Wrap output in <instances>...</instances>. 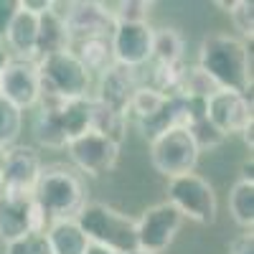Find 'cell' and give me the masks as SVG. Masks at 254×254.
Listing matches in <instances>:
<instances>
[{
	"instance_id": "1",
	"label": "cell",
	"mask_w": 254,
	"mask_h": 254,
	"mask_svg": "<svg viewBox=\"0 0 254 254\" xmlns=\"http://www.w3.org/2000/svg\"><path fill=\"white\" fill-rule=\"evenodd\" d=\"M198 69L224 92H252V54L237 36L208 33L198 49Z\"/></svg>"
},
{
	"instance_id": "2",
	"label": "cell",
	"mask_w": 254,
	"mask_h": 254,
	"mask_svg": "<svg viewBox=\"0 0 254 254\" xmlns=\"http://www.w3.org/2000/svg\"><path fill=\"white\" fill-rule=\"evenodd\" d=\"M33 203L44 211V216L51 221L76 219L89 198L87 181L74 165L66 163H49L41 168V176L33 186Z\"/></svg>"
},
{
	"instance_id": "3",
	"label": "cell",
	"mask_w": 254,
	"mask_h": 254,
	"mask_svg": "<svg viewBox=\"0 0 254 254\" xmlns=\"http://www.w3.org/2000/svg\"><path fill=\"white\" fill-rule=\"evenodd\" d=\"M74 221L79 224V229L84 231V237H87L89 244H99V247L117 252V254L137 252L135 219L107 206V203L87 201Z\"/></svg>"
},
{
	"instance_id": "4",
	"label": "cell",
	"mask_w": 254,
	"mask_h": 254,
	"mask_svg": "<svg viewBox=\"0 0 254 254\" xmlns=\"http://www.w3.org/2000/svg\"><path fill=\"white\" fill-rule=\"evenodd\" d=\"M38 79H41V97L46 99H79L92 97V74L79 64L71 51H61L54 56H44L36 61Z\"/></svg>"
},
{
	"instance_id": "5",
	"label": "cell",
	"mask_w": 254,
	"mask_h": 254,
	"mask_svg": "<svg viewBox=\"0 0 254 254\" xmlns=\"http://www.w3.org/2000/svg\"><path fill=\"white\" fill-rule=\"evenodd\" d=\"M168 203H173L183 219L211 226L219 214L216 190L198 173H186L168 181Z\"/></svg>"
},
{
	"instance_id": "6",
	"label": "cell",
	"mask_w": 254,
	"mask_h": 254,
	"mask_svg": "<svg viewBox=\"0 0 254 254\" xmlns=\"http://www.w3.org/2000/svg\"><path fill=\"white\" fill-rule=\"evenodd\" d=\"M198 158H201V150L196 147L193 137L188 135L186 127H173V130H165L163 135L150 140L153 168L168 181L193 173L198 165Z\"/></svg>"
},
{
	"instance_id": "7",
	"label": "cell",
	"mask_w": 254,
	"mask_h": 254,
	"mask_svg": "<svg viewBox=\"0 0 254 254\" xmlns=\"http://www.w3.org/2000/svg\"><path fill=\"white\" fill-rule=\"evenodd\" d=\"M46 224H49V219L33 203L31 193L0 188V239L5 244L31 234V231L44 234Z\"/></svg>"
},
{
	"instance_id": "8",
	"label": "cell",
	"mask_w": 254,
	"mask_h": 254,
	"mask_svg": "<svg viewBox=\"0 0 254 254\" xmlns=\"http://www.w3.org/2000/svg\"><path fill=\"white\" fill-rule=\"evenodd\" d=\"M183 216L181 211L168 203L160 201L150 208L142 211V216L135 219V229H137V252L145 254H163L171 247L178 237V231L183 226Z\"/></svg>"
},
{
	"instance_id": "9",
	"label": "cell",
	"mask_w": 254,
	"mask_h": 254,
	"mask_svg": "<svg viewBox=\"0 0 254 254\" xmlns=\"http://www.w3.org/2000/svg\"><path fill=\"white\" fill-rule=\"evenodd\" d=\"M206 120L216 130L229 135H242L247 127L254 125V107H252V92H224L219 89L206 99Z\"/></svg>"
},
{
	"instance_id": "10",
	"label": "cell",
	"mask_w": 254,
	"mask_h": 254,
	"mask_svg": "<svg viewBox=\"0 0 254 254\" xmlns=\"http://www.w3.org/2000/svg\"><path fill=\"white\" fill-rule=\"evenodd\" d=\"M66 153L74 163V168L84 176H102V173H110L112 168L117 165V158H120V145H115L110 137H104L94 130L84 132L74 140H69L66 145Z\"/></svg>"
},
{
	"instance_id": "11",
	"label": "cell",
	"mask_w": 254,
	"mask_h": 254,
	"mask_svg": "<svg viewBox=\"0 0 254 254\" xmlns=\"http://www.w3.org/2000/svg\"><path fill=\"white\" fill-rule=\"evenodd\" d=\"M112 59L120 66L137 69L150 61L153 51V26L150 23H115L110 33Z\"/></svg>"
},
{
	"instance_id": "12",
	"label": "cell",
	"mask_w": 254,
	"mask_h": 254,
	"mask_svg": "<svg viewBox=\"0 0 254 254\" xmlns=\"http://www.w3.org/2000/svg\"><path fill=\"white\" fill-rule=\"evenodd\" d=\"M0 97L15 104L20 112L36 107L41 99V79H38L36 61L10 59L3 74H0Z\"/></svg>"
},
{
	"instance_id": "13",
	"label": "cell",
	"mask_w": 254,
	"mask_h": 254,
	"mask_svg": "<svg viewBox=\"0 0 254 254\" xmlns=\"http://www.w3.org/2000/svg\"><path fill=\"white\" fill-rule=\"evenodd\" d=\"M41 155L31 145H13L0 155V171H3V188L33 193V186L41 176Z\"/></svg>"
},
{
	"instance_id": "14",
	"label": "cell",
	"mask_w": 254,
	"mask_h": 254,
	"mask_svg": "<svg viewBox=\"0 0 254 254\" xmlns=\"http://www.w3.org/2000/svg\"><path fill=\"white\" fill-rule=\"evenodd\" d=\"M64 13H56L64 18V26L69 31L71 44L84 38H110L115 23L112 18L102 10L99 3H64Z\"/></svg>"
},
{
	"instance_id": "15",
	"label": "cell",
	"mask_w": 254,
	"mask_h": 254,
	"mask_svg": "<svg viewBox=\"0 0 254 254\" xmlns=\"http://www.w3.org/2000/svg\"><path fill=\"white\" fill-rule=\"evenodd\" d=\"M137 87H140V81H137L135 69L112 64L110 69H104L99 74V84H97V92L92 99L104 104L107 110L127 117V107H130V99H132Z\"/></svg>"
},
{
	"instance_id": "16",
	"label": "cell",
	"mask_w": 254,
	"mask_h": 254,
	"mask_svg": "<svg viewBox=\"0 0 254 254\" xmlns=\"http://www.w3.org/2000/svg\"><path fill=\"white\" fill-rule=\"evenodd\" d=\"M59 107H61V99H46L41 97L38 99V112L33 117V135L36 140L51 147V150H61V147L69 145V137L61 127V117H59Z\"/></svg>"
},
{
	"instance_id": "17",
	"label": "cell",
	"mask_w": 254,
	"mask_h": 254,
	"mask_svg": "<svg viewBox=\"0 0 254 254\" xmlns=\"http://www.w3.org/2000/svg\"><path fill=\"white\" fill-rule=\"evenodd\" d=\"M54 3V0H51ZM71 38L64 26V18L56 15L51 8L38 15V33H36V61L44 56H54L61 51H69Z\"/></svg>"
},
{
	"instance_id": "18",
	"label": "cell",
	"mask_w": 254,
	"mask_h": 254,
	"mask_svg": "<svg viewBox=\"0 0 254 254\" xmlns=\"http://www.w3.org/2000/svg\"><path fill=\"white\" fill-rule=\"evenodd\" d=\"M36 33H38V15L20 8L5 33V41H8L10 51L18 54V59L36 61Z\"/></svg>"
},
{
	"instance_id": "19",
	"label": "cell",
	"mask_w": 254,
	"mask_h": 254,
	"mask_svg": "<svg viewBox=\"0 0 254 254\" xmlns=\"http://www.w3.org/2000/svg\"><path fill=\"white\" fill-rule=\"evenodd\" d=\"M51 254H84L89 247L84 231L79 229V224L74 219H61V221H51L49 229L44 231Z\"/></svg>"
},
{
	"instance_id": "20",
	"label": "cell",
	"mask_w": 254,
	"mask_h": 254,
	"mask_svg": "<svg viewBox=\"0 0 254 254\" xmlns=\"http://www.w3.org/2000/svg\"><path fill=\"white\" fill-rule=\"evenodd\" d=\"M69 51L79 59V64L89 74H102L104 69H110L115 59H112V49H110V38H84V41H74L69 46Z\"/></svg>"
},
{
	"instance_id": "21",
	"label": "cell",
	"mask_w": 254,
	"mask_h": 254,
	"mask_svg": "<svg viewBox=\"0 0 254 254\" xmlns=\"http://www.w3.org/2000/svg\"><path fill=\"white\" fill-rule=\"evenodd\" d=\"M183 36L178 28H153V51L150 61L155 66H181L183 64Z\"/></svg>"
},
{
	"instance_id": "22",
	"label": "cell",
	"mask_w": 254,
	"mask_h": 254,
	"mask_svg": "<svg viewBox=\"0 0 254 254\" xmlns=\"http://www.w3.org/2000/svg\"><path fill=\"white\" fill-rule=\"evenodd\" d=\"M61 127L69 140L84 135L92 130V97H79V99H66L59 107Z\"/></svg>"
},
{
	"instance_id": "23",
	"label": "cell",
	"mask_w": 254,
	"mask_h": 254,
	"mask_svg": "<svg viewBox=\"0 0 254 254\" xmlns=\"http://www.w3.org/2000/svg\"><path fill=\"white\" fill-rule=\"evenodd\" d=\"M229 211H231V219H234L244 231H252V224H254V181L239 178L231 186Z\"/></svg>"
},
{
	"instance_id": "24",
	"label": "cell",
	"mask_w": 254,
	"mask_h": 254,
	"mask_svg": "<svg viewBox=\"0 0 254 254\" xmlns=\"http://www.w3.org/2000/svg\"><path fill=\"white\" fill-rule=\"evenodd\" d=\"M92 130L110 137L115 145H120L125 140V132H127V117L107 110L104 104L92 99Z\"/></svg>"
},
{
	"instance_id": "25",
	"label": "cell",
	"mask_w": 254,
	"mask_h": 254,
	"mask_svg": "<svg viewBox=\"0 0 254 254\" xmlns=\"http://www.w3.org/2000/svg\"><path fill=\"white\" fill-rule=\"evenodd\" d=\"M102 10L112 18V23H147L153 3L145 0H120V3H99Z\"/></svg>"
},
{
	"instance_id": "26",
	"label": "cell",
	"mask_w": 254,
	"mask_h": 254,
	"mask_svg": "<svg viewBox=\"0 0 254 254\" xmlns=\"http://www.w3.org/2000/svg\"><path fill=\"white\" fill-rule=\"evenodd\" d=\"M23 132V112L0 97V150H10Z\"/></svg>"
},
{
	"instance_id": "27",
	"label": "cell",
	"mask_w": 254,
	"mask_h": 254,
	"mask_svg": "<svg viewBox=\"0 0 254 254\" xmlns=\"http://www.w3.org/2000/svg\"><path fill=\"white\" fill-rule=\"evenodd\" d=\"M219 87L206 71H201L198 66H186L183 74H181V81H178V92L176 94H183V97H201V99H208L211 94H216Z\"/></svg>"
},
{
	"instance_id": "28",
	"label": "cell",
	"mask_w": 254,
	"mask_h": 254,
	"mask_svg": "<svg viewBox=\"0 0 254 254\" xmlns=\"http://www.w3.org/2000/svg\"><path fill=\"white\" fill-rule=\"evenodd\" d=\"M163 99H165V94H160V92H155V89H150V87H140L135 89V94H132V99H130V107H127V117H135V122H140V120H145V117H150L160 104H163Z\"/></svg>"
},
{
	"instance_id": "29",
	"label": "cell",
	"mask_w": 254,
	"mask_h": 254,
	"mask_svg": "<svg viewBox=\"0 0 254 254\" xmlns=\"http://www.w3.org/2000/svg\"><path fill=\"white\" fill-rule=\"evenodd\" d=\"M231 15V23L242 33V38H254V3L252 0H237V3H219Z\"/></svg>"
},
{
	"instance_id": "30",
	"label": "cell",
	"mask_w": 254,
	"mask_h": 254,
	"mask_svg": "<svg viewBox=\"0 0 254 254\" xmlns=\"http://www.w3.org/2000/svg\"><path fill=\"white\" fill-rule=\"evenodd\" d=\"M186 130H188L190 137H193V142H196L198 150H211V147H219V145L226 140V137H224V135H221V132H219L206 117L198 120V122H193V125H188Z\"/></svg>"
},
{
	"instance_id": "31",
	"label": "cell",
	"mask_w": 254,
	"mask_h": 254,
	"mask_svg": "<svg viewBox=\"0 0 254 254\" xmlns=\"http://www.w3.org/2000/svg\"><path fill=\"white\" fill-rule=\"evenodd\" d=\"M5 254H51L49 249V242H46V234H31L20 237V239H13L5 244Z\"/></svg>"
},
{
	"instance_id": "32",
	"label": "cell",
	"mask_w": 254,
	"mask_h": 254,
	"mask_svg": "<svg viewBox=\"0 0 254 254\" xmlns=\"http://www.w3.org/2000/svg\"><path fill=\"white\" fill-rule=\"evenodd\" d=\"M18 10H20V0H0V38H5Z\"/></svg>"
},
{
	"instance_id": "33",
	"label": "cell",
	"mask_w": 254,
	"mask_h": 254,
	"mask_svg": "<svg viewBox=\"0 0 254 254\" xmlns=\"http://www.w3.org/2000/svg\"><path fill=\"white\" fill-rule=\"evenodd\" d=\"M229 254H254V234L252 231H244L237 239H231Z\"/></svg>"
},
{
	"instance_id": "34",
	"label": "cell",
	"mask_w": 254,
	"mask_h": 254,
	"mask_svg": "<svg viewBox=\"0 0 254 254\" xmlns=\"http://www.w3.org/2000/svg\"><path fill=\"white\" fill-rule=\"evenodd\" d=\"M20 8L33 13V15H41L51 8V0H20Z\"/></svg>"
},
{
	"instance_id": "35",
	"label": "cell",
	"mask_w": 254,
	"mask_h": 254,
	"mask_svg": "<svg viewBox=\"0 0 254 254\" xmlns=\"http://www.w3.org/2000/svg\"><path fill=\"white\" fill-rule=\"evenodd\" d=\"M252 132H254V125H252V127H247V130L242 132V137H244V145L249 147V150L254 147V135H252Z\"/></svg>"
},
{
	"instance_id": "36",
	"label": "cell",
	"mask_w": 254,
	"mask_h": 254,
	"mask_svg": "<svg viewBox=\"0 0 254 254\" xmlns=\"http://www.w3.org/2000/svg\"><path fill=\"white\" fill-rule=\"evenodd\" d=\"M84 254H117V252H110V249H104V247H99V244H89Z\"/></svg>"
},
{
	"instance_id": "37",
	"label": "cell",
	"mask_w": 254,
	"mask_h": 254,
	"mask_svg": "<svg viewBox=\"0 0 254 254\" xmlns=\"http://www.w3.org/2000/svg\"><path fill=\"white\" fill-rule=\"evenodd\" d=\"M8 61H10V54H8L3 46H0V74H3V69L8 66Z\"/></svg>"
},
{
	"instance_id": "38",
	"label": "cell",
	"mask_w": 254,
	"mask_h": 254,
	"mask_svg": "<svg viewBox=\"0 0 254 254\" xmlns=\"http://www.w3.org/2000/svg\"><path fill=\"white\" fill-rule=\"evenodd\" d=\"M0 188H3V171H0Z\"/></svg>"
},
{
	"instance_id": "39",
	"label": "cell",
	"mask_w": 254,
	"mask_h": 254,
	"mask_svg": "<svg viewBox=\"0 0 254 254\" xmlns=\"http://www.w3.org/2000/svg\"><path fill=\"white\" fill-rule=\"evenodd\" d=\"M132 254H145V252H132Z\"/></svg>"
},
{
	"instance_id": "40",
	"label": "cell",
	"mask_w": 254,
	"mask_h": 254,
	"mask_svg": "<svg viewBox=\"0 0 254 254\" xmlns=\"http://www.w3.org/2000/svg\"><path fill=\"white\" fill-rule=\"evenodd\" d=\"M0 155H3V150H0Z\"/></svg>"
}]
</instances>
